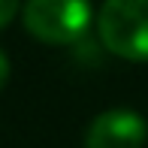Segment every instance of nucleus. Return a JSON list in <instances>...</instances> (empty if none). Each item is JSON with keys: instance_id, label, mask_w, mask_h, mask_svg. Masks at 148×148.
<instances>
[{"instance_id": "f03ea898", "label": "nucleus", "mask_w": 148, "mask_h": 148, "mask_svg": "<svg viewBox=\"0 0 148 148\" xmlns=\"http://www.w3.org/2000/svg\"><path fill=\"white\" fill-rule=\"evenodd\" d=\"M91 24V0H27L24 27L51 45L76 42Z\"/></svg>"}, {"instance_id": "20e7f679", "label": "nucleus", "mask_w": 148, "mask_h": 148, "mask_svg": "<svg viewBox=\"0 0 148 148\" xmlns=\"http://www.w3.org/2000/svg\"><path fill=\"white\" fill-rule=\"evenodd\" d=\"M15 12H18V0H0V27H6L15 18Z\"/></svg>"}, {"instance_id": "f257e3e1", "label": "nucleus", "mask_w": 148, "mask_h": 148, "mask_svg": "<svg viewBox=\"0 0 148 148\" xmlns=\"http://www.w3.org/2000/svg\"><path fill=\"white\" fill-rule=\"evenodd\" d=\"M97 30L112 55L148 60V0H103Z\"/></svg>"}, {"instance_id": "7ed1b4c3", "label": "nucleus", "mask_w": 148, "mask_h": 148, "mask_svg": "<svg viewBox=\"0 0 148 148\" xmlns=\"http://www.w3.org/2000/svg\"><path fill=\"white\" fill-rule=\"evenodd\" d=\"M148 139V121L136 109H106L88 124L85 148H142Z\"/></svg>"}, {"instance_id": "39448f33", "label": "nucleus", "mask_w": 148, "mask_h": 148, "mask_svg": "<svg viewBox=\"0 0 148 148\" xmlns=\"http://www.w3.org/2000/svg\"><path fill=\"white\" fill-rule=\"evenodd\" d=\"M6 79H9V58L0 51V88L6 85Z\"/></svg>"}]
</instances>
